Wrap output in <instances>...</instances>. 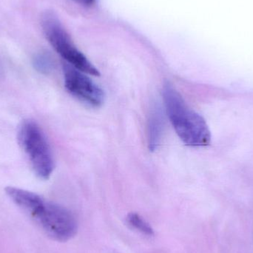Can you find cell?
<instances>
[{
    "instance_id": "6da1fadb",
    "label": "cell",
    "mask_w": 253,
    "mask_h": 253,
    "mask_svg": "<svg viewBox=\"0 0 253 253\" xmlns=\"http://www.w3.org/2000/svg\"><path fill=\"white\" fill-rule=\"evenodd\" d=\"M163 99L168 117L180 139L191 147L208 145L211 131L203 117L192 110L169 84L164 87Z\"/></svg>"
},
{
    "instance_id": "7a4b0ae2",
    "label": "cell",
    "mask_w": 253,
    "mask_h": 253,
    "mask_svg": "<svg viewBox=\"0 0 253 253\" xmlns=\"http://www.w3.org/2000/svg\"><path fill=\"white\" fill-rule=\"evenodd\" d=\"M41 25L47 41L67 63L84 74L94 77L100 75L97 68L76 47L56 13L44 12Z\"/></svg>"
},
{
    "instance_id": "3957f363",
    "label": "cell",
    "mask_w": 253,
    "mask_h": 253,
    "mask_svg": "<svg viewBox=\"0 0 253 253\" xmlns=\"http://www.w3.org/2000/svg\"><path fill=\"white\" fill-rule=\"evenodd\" d=\"M18 141L36 175L42 179H48L54 169V162L40 126L31 120L24 122L19 127Z\"/></svg>"
},
{
    "instance_id": "277c9868",
    "label": "cell",
    "mask_w": 253,
    "mask_h": 253,
    "mask_svg": "<svg viewBox=\"0 0 253 253\" xmlns=\"http://www.w3.org/2000/svg\"><path fill=\"white\" fill-rule=\"evenodd\" d=\"M30 216L47 236L59 242L72 239L78 229L77 220L68 210L44 200Z\"/></svg>"
},
{
    "instance_id": "5b68a950",
    "label": "cell",
    "mask_w": 253,
    "mask_h": 253,
    "mask_svg": "<svg viewBox=\"0 0 253 253\" xmlns=\"http://www.w3.org/2000/svg\"><path fill=\"white\" fill-rule=\"evenodd\" d=\"M63 71L65 87L71 94L93 108L102 106L105 93L87 74L68 63L64 64Z\"/></svg>"
},
{
    "instance_id": "8992f818",
    "label": "cell",
    "mask_w": 253,
    "mask_h": 253,
    "mask_svg": "<svg viewBox=\"0 0 253 253\" xmlns=\"http://www.w3.org/2000/svg\"><path fill=\"white\" fill-rule=\"evenodd\" d=\"M4 191L19 208L23 210L29 215H31L44 201L42 198L36 193L16 187H7L4 189Z\"/></svg>"
},
{
    "instance_id": "52a82bcc",
    "label": "cell",
    "mask_w": 253,
    "mask_h": 253,
    "mask_svg": "<svg viewBox=\"0 0 253 253\" xmlns=\"http://www.w3.org/2000/svg\"><path fill=\"white\" fill-rule=\"evenodd\" d=\"M148 146L151 151H155L160 144L163 133V121L160 114L153 113L148 122Z\"/></svg>"
},
{
    "instance_id": "ba28073f",
    "label": "cell",
    "mask_w": 253,
    "mask_h": 253,
    "mask_svg": "<svg viewBox=\"0 0 253 253\" xmlns=\"http://www.w3.org/2000/svg\"><path fill=\"white\" fill-rule=\"evenodd\" d=\"M126 221L131 227H133L142 234L147 236H152L154 235V230L150 227V224L144 221L138 214L134 212L129 214L126 218Z\"/></svg>"
},
{
    "instance_id": "9c48e42d",
    "label": "cell",
    "mask_w": 253,
    "mask_h": 253,
    "mask_svg": "<svg viewBox=\"0 0 253 253\" xmlns=\"http://www.w3.org/2000/svg\"><path fill=\"white\" fill-rule=\"evenodd\" d=\"M34 65L36 69L40 72L47 74L51 71L53 67V60L50 55L43 52L36 55L34 59Z\"/></svg>"
},
{
    "instance_id": "30bf717a",
    "label": "cell",
    "mask_w": 253,
    "mask_h": 253,
    "mask_svg": "<svg viewBox=\"0 0 253 253\" xmlns=\"http://www.w3.org/2000/svg\"><path fill=\"white\" fill-rule=\"evenodd\" d=\"M73 1H76L78 4H82V5L90 6L94 4L96 0H73Z\"/></svg>"
}]
</instances>
